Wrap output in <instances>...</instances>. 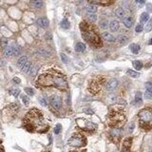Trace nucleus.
Returning a JSON list of instances; mask_svg holds the SVG:
<instances>
[{
	"label": "nucleus",
	"instance_id": "f257e3e1",
	"mask_svg": "<svg viewBox=\"0 0 152 152\" xmlns=\"http://www.w3.org/2000/svg\"><path fill=\"white\" fill-rule=\"evenodd\" d=\"M24 126L31 132H46L49 129V125L45 121L41 111L36 108L29 110L24 119Z\"/></svg>",
	"mask_w": 152,
	"mask_h": 152
},
{
	"label": "nucleus",
	"instance_id": "f03ea898",
	"mask_svg": "<svg viewBox=\"0 0 152 152\" xmlns=\"http://www.w3.org/2000/svg\"><path fill=\"white\" fill-rule=\"evenodd\" d=\"M37 85L41 86H55L59 89H67L68 83L64 75L57 70H50L42 73L37 79Z\"/></svg>",
	"mask_w": 152,
	"mask_h": 152
},
{
	"label": "nucleus",
	"instance_id": "7ed1b4c3",
	"mask_svg": "<svg viewBox=\"0 0 152 152\" xmlns=\"http://www.w3.org/2000/svg\"><path fill=\"white\" fill-rule=\"evenodd\" d=\"M108 125L112 128H122L126 122V116L121 108H112L107 116Z\"/></svg>",
	"mask_w": 152,
	"mask_h": 152
},
{
	"label": "nucleus",
	"instance_id": "20e7f679",
	"mask_svg": "<svg viewBox=\"0 0 152 152\" xmlns=\"http://www.w3.org/2000/svg\"><path fill=\"white\" fill-rule=\"evenodd\" d=\"M140 127L145 130L152 128V110L150 108H144L139 112Z\"/></svg>",
	"mask_w": 152,
	"mask_h": 152
},
{
	"label": "nucleus",
	"instance_id": "39448f33",
	"mask_svg": "<svg viewBox=\"0 0 152 152\" xmlns=\"http://www.w3.org/2000/svg\"><path fill=\"white\" fill-rule=\"evenodd\" d=\"M84 24H85L86 29H82L83 31V37H84L86 40H87V41L89 42L91 45L95 46V47H99V46H101L100 38L98 37V35H97L95 33H93V32H91V31H88V29H87V24H86V23H84Z\"/></svg>",
	"mask_w": 152,
	"mask_h": 152
},
{
	"label": "nucleus",
	"instance_id": "423d86ee",
	"mask_svg": "<svg viewBox=\"0 0 152 152\" xmlns=\"http://www.w3.org/2000/svg\"><path fill=\"white\" fill-rule=\"evenodd\" d=\"M68 144L70 146H74V147H80V146H84L86 144V139L85 137L79 133H75L71 136L70 140L68 141Z\"/></svg>",
	"mask_w": 152,
	"mask_h": 152
},
{
	"label": "nucleus",
	"instance_id": "0eeeda50",
	"mask_svg": "<svg viewBox=\"0 0 152 152\" xmlns=\"http://www.w3.org/2000/svg\"><path fill=\"white\" fill-rule=\"evenodd\" d=\"M77 125L78 127L83 130H88V131H92L96 128V125L91 123L89 121L86 119H77Z\"/></svg>",
	"mask_w": 152,
	"mask_h": 152
},
{
	"label": "nucleus",
	"instance_id": "6e6552de",
	"mask_svg": "<svg viewBox=\"0 0 152 152\" xmlns=\"http://www.w3.org/2000/svg\"><path fill=\"white\" fill-rule=\"evenodd\" d=\"M104 81H105L104 79H102V81L101 80H93V81H91L90 84H89V86H88V90L90 91L91 93H93V94H97L102 88V85H103Z\"/></svg>",
	"mask_w": 152,
	"mask_h": 152
},
{
	"label": "nucleus",
	"instance_id": "1a4fd4ad",
	"mask_svg": "<svg viewBox=\"0 0 152 152\" xmlns=\"http://www.w3.org/2000/svg\"><path fill=\"white\" fill-rule=\"evenodd\" d=\"M123 130L121 128H112L110 131H109V136L112 140L114 141L115 143H119L120 139H121V136L123 133Z\"/></svg>",
	"mask_w": 152,
	"mask_h": 152
},
{
	"label": "nucleus",
	"instance_id": "9d476101",
	"mask_svg": "<svg viewBox=\"0 0 152 152\" xmlns=\"http://www.w3.org/2000/svg\"><path fill=\"white\" fill-rule=\"evenodd\" d=\"M49 104H50V106H51V107L53 108L54 110H58V109L61 108L62 106L61 98L59 96H57V95H52L50 97V99H49Z\"/></svg>",
	"mask_w": 152,
	"mask_h": 152
},
{
	"label": "nucleus",
	"instance_id": "9b49d317",
	"mask_svg": "<svg viewBox=\"0 0 152 152\" xmlns=\"http://www.w3.org/2000/svg\"><path fill=\"white\" fill-rule=\"evenodd\" d=\"M117 86H118V81L114 78H111L107 83V89L108 91H113L114 89H116Z\"/></svg>",
	"mask_w": 152,
	"mask_h": 152
},
{
	"label": "nucleus",
	"instance_id": "f8f14e48",
	"mask_svg": "<svg viewBox=\"0 0 152 152\" xmlns=\"http://www.w3.org/2000/svg\"><path fill=\"white\" fill-rule=\"evenodd\" d=\"M131 144H132V138H127L126 140L124 141L123 151H128L130 146H131Z\"/></svg>",
	"mask_w": 152,
	"mask_h": 152
},
{
	"label": "nucleus",
	"instance_id": "ddd939ff",
	"mask_svg": "<svg viewBox=\"0 0 152 152\" xmlns=\"http://www.w3.org/2000/svg\"><path fill=\"white\" fill-rule=\"evenodd\" d=\"M102 36H103L104 39L107 42H114L116 40L115 37L113 36L111 33H107V32H104V33H102Z\"/></svg>",
	"mask_w": 152,
	"mask_h": 152
},
{
	"label": "nucleus",
	"instance_id": "4468645a",
	"mask_svg": "<svg viewBox=\"0 0 152 152\" xmlns=\"http://www.w3.org/2000/svg\"><path fill=\"white\" fill-rule=\"evenodd\" d=\"M37 23L38 25L41 27V28H47L49 26V20L46 18V17H41L37 20Z\"/></svg>",
	"mask_w": 152,
	"mask_h": 152
},
{
	"label": "nucleus",
	"instance_id": "2eb2a0df",
	"mask_svg": "<svg viewBox=\"0 0 152 152\" xmlns=\"http://www.w3.org/2000/svg\"><path fill=\"white\" fill-rule=\"evenodd\" d=\"M123 22H124V25H125L127 28H131V26L133 25V19H132V17L130 16L125 17Z\"/></svg>",
	"mask_w": 152,
	"mask_h": 152
},
{
	"label": "nucleus",
	"instance_id": "dca6fc26",
	"mask_svg": "<svg viewBox=\"0 0 152 152\" xmlns=\"http://www.w3.org/2000/svg\"><path fill=\"white\" fill-rule=\"evenodd\" d=\"M109 28H110L111 32H117L119 29V22L116 20L111 21L109 24Z\"/></svg>",
	"mask_w": 152,
	"mask_h": 152
},
{
	"label": "nucleus",
	"instance_id": "f3484780",
	"mask_svg": "<svg viewBox=\"0 0 152 152\" xmlns=\"http://www.w3.org/2000/svg\"><path fill=\"white\" fill-rule=\"evenodd\" d=\"M31 4L33 7L37 9H40L43 7V0H32L31 1Z\"/></svg>",
	"mask_w": 152,
	"mask_h": 152
},
{
	"label": "nucleus",
	"instance_id": "a211bd4d",
	"mask_svg": "<svg viewBox=\"0 0 152 152\" xmlns=\"http://www.w3.org/2000/svg\"><path fill=\"white\" fill-rule=\"evenodd\" d=\"M115 14L118 18H124L125 15H126V12H125V10H124V9L118 8L115 11Z\"/></svg>",
	"mask_w": 152,
	"mask_h": 152
},
{
	"label": "nucleus",
	"instance_id": "6ab92c4d",
	"mask_svg": "<svg viewBox=\"0 0 152 152\" xmlns=\"http://www.w3.org/2000/svg\"><path fill=\"white\" fill-rule=\"evenodd\" d=\"M117 41L119 42L121 45H126L128 41V38L126 36V35H120V36H118V38H117Z\"/></svg>",
	"mask_w": 152,
	"mask_h": 152
},
{
	"label": "nucleus",
	"instance_id": "aec40b11",
	"mask_svg": "<svg viewBox=\"0 0 152 152\" xmlns=\"http://www.w3.org/2000/svg\"><path fill=\"white\" fill-rule=\"evenodd\" d=\"M28 61H29V60H28V57H26V56H22V57L19 58V60H18V62H17V65H18V67L21 69V68L24 66L25 64H26Z\"/></svg>",
	"mask_w": 152,
	"mask_h": 152
},
{
	"label": "nucleus",
	"instance_id": "412c9836",
	"mask_svg": "<svg viewBox=\"0 0 152 152\" xmlns=\"http://www.w3.org/2000/svg\"><path fill=\"white\" fill-rule=\"evenodd\" d=\"M86 11L88 13H95L97 12V7L95 5H88L86 7Z\"/></svg>",
	"mask_w": 152,
	"mask_h": 152
},
{
	"label": "nucleus",
	"instance_id": "4be33fe9",
	"mask_svg": "<svg viewBox=\"0 0 152 152\" xmlns=\"http://www.w3.org/2000/svg\"><path fill=\"white\" fill-rule=\"evenodd\" d=\"M4 54L5 56H7V57L12 56V45L7 46V48L4 49Z\"/></svg>",
	"mask_w": 152,
	"mask_h": 152
},
{
	"label": "nucleus",
	"instance_id": "5701e85b",
	"mask_svg": "<svg viewBox=\"0 0 152 152\" xmlns=\"http://www.w3.org/2000/svg\"><path fill=\"white\" fill-rule=\"evenodd\" d=\"M31 68H32V63L31 62H27L26 64H25L24 66L21 68V70H23V72H25V73H29V70H31Z\"/></svg>",
	"mask_w": 152,
	"mask_h": 152
},
{
	"label": "nucleus",
	"instance_id": "b1692460",
	"mask_svg": "<svg viewBox=\"0 0 152 152\" xmlns=\"http://www.w3.org/2000/svg\"><path fill=\"white\" fill-rule=\"evenodd\" d=\"M129 49H130V50H131L133 53L137 54L140 51V46L137 45V44H131L130 47H129Z\"/></svg>",
	"mask_w": 152,
	"mask_h": 152
},
{
	"label": "nucleus",
	"instance_id": "393cba45",
	"mask_svg": "<svg viewBox=\"0 0 152 152\" xmlns=\"http://www.w3.org/2000/svg\"><path fill=\"white\" fill-rule=\"evenodd\" d=\"M75 49H76L77 52H83V51H85V49H86V46L84 45L83 43H77V44H76V47H75Z\"/></svg>",
	"mask_w": 152,
	"mask_h": 152
},
{
	"label": "nucleus",
	"instance_id": "a878e982",
	"mask_svg": "<svg viewBox=\"0 0 152 152\" xmlns=\"http://www.w3.org/2000/svg\"><path fill=\"white\" fill-rule=\"evenodd\" d=\"M143 102V99H142V93L141 92H137V94L135 96V104L136 105H141Z\"/></svg>",
	"mask_w": 152,
	"mask_h": 152
},
{
	"label": "nucleus",
	"instance_id": "bb28decb",
	"mask_svg": "<svg viewBox=\"0 0 152 152\" xmlns=\"http://www.w3.org/2000/svg\"><path fill=\"white\" fill-rule=\"evenodd\" d=\"M148 19H149L148 12H143L142 15H141V22H142V23H145V22L148 21Z\"/></svg>",
	"mask_w": 152,
	"mask_h": 152
},
{
	"label": "nucleus",
	"instance_id": "cd10ccee",
	"mask_svg": "<svg viewBox=\"0 0 152 152\" xmlns=\"http://www.w3.org/2000/svg\"><path fill=\"white\" fill-rule=\"evenodd\" d=\"M20 53V49L16 45H12V56H17Z\"/></svg>",
	"mask_w": 152,
	"mask_h": 152
},
{
	"label": "nucleus",
	"instance_id": "c85d7f7f",
	"mask_svg": "<svg viewBox=\"0 0 152 152\" xmlns=\"http://www.w3.org/2000/svg\"><path fill=\"white\" fill-rule=\"evenodd\" d=\"M128 74L130 76V77H132V78H137V77H139V76H140V74L138 73L137 71H135V70H128Z\"/></svg>",
	"mask_w": 152,
	"mask_h": 152
},
{
	"label": "nucleus",
	"instance_id": "c756f323",
	"mask_svg": "<svg viewBox=\"0 0 152 152\" xmlns=\"http://www.w3.org/2000/svg\"><path fill=\"white\" fill-rule=\"evenodd\" d=\"M133 67L135 68L136 70H142V68H143V64H142V62L136 60V61L133 62Z\"/></svg>",
	"mask_w": 152,
	"mask_h": 152
},
{
	"label": "nucleus",
	"instance_id": "7c9ffc66",
	"mask_svg": "<svg viewBox=\"0 0 152 152\" xmlns=\"http://www.w3.org/2000/svg\"><path fill=\"white\" fill-rule=\"evenodd\" d=\"M61 27L64 28V29H69L70 28V22L67 19H63L61 22Z\"/></svg>",
	"mask_w": 152,
	"mask_h": 152
},
{
	"label": "nucleus",
	"instance_id": "2f4dec72",
	"mask_svg": "<svg viewBox=\"0 0 152 152\" xmlns=\"http://www.w3.org/2000/svg\"><path fill=\"white\" fill-rule=\"evenodd\" d=\"M144 98L147 100H152V91L149 89H146L144 92Z\"/></svg>",
	"mask_w": 152,
	"mask_h": 152
},
{
	"label": "nucleus",
	"instance_id": "473e14b6",
	"mask_svg": "<svg viewBox=\"0 0 152 152\" xmlns=\"http://www.w3.org/2000/svg\"><path fill=\"white\" fill-rule=\"evenodd\" d=\"M99 25H100V27L102 29H107V26H108V22H107V20H101Z\"/></svg>",
	"mask_w": 152,
	"mask_h": 152
},
{
	"label": "nucleus",
	"instance_id": "72a5a7b5",
	"mask_svg": "<svg viewBox=\"0 0 152 152\" xmlns=\"http://www.w3.org/2000/svg\"><path fill=\"white\" fill-rule=\"evenodd\" d=\"M87 18L90 21H92V22H95V21L97 20V16H96L95 13H88L87 14Z\"/></svg>",
	"mask_w": 152,
	"mask_h": 152
},
{
	"label": "nucleus",
	"instance_id": "f704fd0d",
	"mask_svg": "<svg viewBox=\"0 0 152 152\" xmlns=\"http://www.w3.org/2000/svg\"><path fill=\"white\" fill-rule=\"evenodd\" d=\"M11 94H12L14 97H17L18 95H19V93H20V90L19 89H17V88H12V89H11Z\"/></svg>",
	"mask_w": 152,
	"mask_h": 152
},
{
	"label": "nucleus",
	"instance_id": "c9c22d12",
	"mask_svg": "<svg viewBox=\"0 0 152 152\" xmlns=\"http://www.w3.org/2000/svg\"><path fill=\"white\" fill-rule=\"evenodd\" d=\"M25 91H26V93L29 96H33L34 94V90H33V88H31V87H26L25 88Z\"/></svg>",
	"mask_w": 152,
	"mask_h": 152
},
{
	"label": "nucleus",
	"instance_id": "e433bc0d",
	"mask_svg": "<svg viewBox=\"0 0 152 152\" xmlns=\"http://www.w3.org/2000/svg\"><path fill=\"white\" fill-rule=\"evenodd\" d=\"M151 29H152V17H151V19L148 21L147 25H146V27H145V31H146V32H150Z\"/></svg>",
	"mask_w": 152,
	"mask_h": 152
},
{
	"label": "nucleus",
	"instance_id": "4c0bfd02",
	"mask_svg": "<svg viewBox=\"0 0 152 152\" xmlns=\"http://www.w3.org/2000/svg\"><path fill=\"white\" fill-rule=\"evenodd\" d=\"M134 128H135V125H134V123L129 124V125H128V133H131V132L133 131Z\"/></svg>",
	"mask_w": 152,
	"mask_h": 152
},
{
	"label": "nucleus",
	"instance_id": "58836bf2",
	"mask_svg": "<svg viewBox=\"0 0 152 152\" xmlns=\"http://www.w3.org/2000/svg\"><path fill=\"white\" fill-rule=\"evenodd\" d=\"M60 131H61V125L58 124V125H56L55 128H54V133H55V134H59Z\"/></svg>",
	"mask_w": 152,
	"mask_h": 152
},
{
	"label": "nucleus",
	"instance_id": "ea45409f",
	"mask_svg": "<svg viewBox=\"0 0 152 152\" xmlns=\"http://www.w3.org/2000/svg\"><path fill=\"white\" fill-rule=\"evenodd\" d=\"M22 101H23V103L25 104V105H28V104L29 103V99L28 96H26V95H23L22 96Z\"/></svg>",
	"mask_w": 152,
	"mask_h": 152
},
{
	"label": "nucleus",
	"instance_id": "a19ab883",
	"mask_svg": "<svg viewBox=\"0 0 152 152\" xmlns=\"http://www.w3.org/2000/svg\"><path fill=\"white\" fill-rule=\"evenodd\" d=\"M61 60L63 61V63H68V61H69V58L67 57L66 54L61 53Z\"/></svg>",
	"mask_w": 152,
	"mask_h": 152
},
{
	"label": "nucleus",
	"instance_id": "79ce46f5",
	"mask_svg": "<svg viewBox=\"0 0 152 152\" xmlns=\"http://www.w3.org/2000/svg\"><path fill=\"white\" fill-rule=\"evenodd\" d=\"M7 46H8V41H7L6 39H3V40L1 41V47L5 49L6 48H7Z\"/></svg>",
	"mask_w": 152,
	"mask_h": 152
},
{
	"label": "nucleus",
	"instance_id": "37998d69",
	"mask_svg": "<svg viewBox=\"0 0 152 152\" xmlns=\"http://www.w3.org/2000/svg\"><path fill=\"white\" fill-rule=\"evenodd\" d=\"M143 25H141V24H139V25H137V27H136V29H135V31H136V33H141L142 31H143Z\"/></svg>",
	"mask_w": 152,
	"mask_h": 152
},
{
	"label": "nucleus",
	"instance_id": "c03bdc74",
	"mask_svg": "<svg viewBox=\"0 0 152 152\" xmlns=\"http://www.w3.org/2000/svg\"><path fill=\"white\" fill-rule=\"evenodd\" d=\"M39 103L41 104L43 107H47V102H46V100L44 98H39Z\"/></svg>",
	"mask_w": 152,
	"mask_h": 152
},
{
	"label": "nucleus",
	"instance_id": "a18cd8bd",
	"mask_svg": "<svg viewBox=\"0 0 152 152\" xmlns=\"http://www.w3.org/2000/svg\"><path fill=\"white\" fill-rule=\"evenodd\" d=\"M91 2H93V3H103V2H109L111 0H90Z\"/></svg>",
	"mask_w": 152,
	"mask_h": 152
},
{
	"label": "nucleus",
	"instance_id": "49530a36",
	"mask_svg": "<svg viewBox=\"0 0 152 152\" xmlns=\"http://www.w3.org/2000/svg\"><path fill=\"white\" fill-rule=\"evenodd\" d=\"M29 73L31 74V75H34V74L36 73V69L32 66V68H31V70H29Z\"/></svg>",
	"mask_w": 152,
	"mask_h": 152
},
{
	"label": "nucleus",
	"instance_id": "de8ad7c7",
	"mask_svg": "<svg viewBox=\"0 0 152 152\" xmlns=\"http://www.w3.org/2000/svg\"><path fill=\"white\" fill-rule=\"evenodd\" d=\"M145 86H146L147 89L152 91V82H146L145 83Z\"/></svg>",
	"mask_w": 152,
	"mask_h": 152
},
{
	"label": "nucleus",
	"instance_id": "09e8293b",
	"mask_svg": "<svg viewBox=\"0 0 152 152\" xmlns=\"http://www.w3.org/2000/svg\"><path fill=\"white\" fill-rule=\"evenodd\" d=\"M13 82L14 83H16V84H20V79L18 78V77H14V78H13Z\"/></svg>",
	"mask_w": 152,
	"mask_h": 152
},
{
	"label": "nucleus",
	"instance_id": "8fccbe9b",
	"mask_svg": "<svg viewBox=\"0 0 152 152\" xmlns=\"http://www.w3.org/2000/svg\"><path fill=\"white\" fill-rule=\"evenodd\" d=\"M84 112H85V113H87V114H92V113H93V111L90 110V109H85Z\"/></svg>",
	"mask_w": 152,
	"mask_h": 152
},
{
	"label": "nucleus",
	"instance_id": "3c124183",
	"mask_svg": "<svg viewBox=\"0 0 152 152\" xmlns=\"http://www.w3.org/2000/svg\"><path fill=\"white\" fill-rule=\"evenodd\" d=\"M0 152H4V147H3V145H2L1 141H0Z\"/></svg>",
	"mask_w": 152,
	"mask_h": 152
},
{
	"label": "nucleus",
	"instance_id": "603ef678",
	"mask_svg": "<svg viewBox=\"0 0 152 152\" xmlns=\"http://www.w3.org/2000/svg\"><path fill=\"white\" fill-rule=\"evenodd\" d=\"M136 2H137V3H139V4H144V0H136Z\"/></svg>",
	"mask_w": 152,
	"mask_h": 152
},
{
	"label": "nucleus",
	"instance_id": "864d4df0",
	"mask_svg": "<svg viewBox=\"0 0 152 152\" xmlns=\"http://www.w3.org/2000/svg\"><path fill=\"white\" fill-rule=\"evenodd\" d=\"M146 6H147V8H148V12H151V11H152L151 4H147V5H146Z\"/></svg>",
	"mask_w": 152,
	"mask_h": 152
},
{
	"label": "nucleus",
	"instance_id": "5fc2aeb1",
	"mask_svg": "<svg viewBox=\"0 0 152 152\" xmlns=\"http://www.w3.org/2000/svg\"><path fill=\"white\" fill-rule=\"evenodd\" d=\"M149 44H150V45H152V39L150 40V41H149Z\"/></svg>",
	"mask_w": 152,
	"mask_h": 152
},
{
	"label": "nucleus",
	"instance_id": "6e6d98bb",
	"mask_svg": "<svg viewBox=\"0 0 152 152\" xmlns=\"http://www.w3.org/2000/svg\"><path fill=\"white\" fill-rule=\"evenodd\" d=\"M1 66H2V62L0 61V67H1Z\"/></svg>",
	"mask_w": 152,
	"mask_h": 152
},
{
	"label": "nucleus",
	"instance_id": "4d7b16f0",
	"mask_svg": "<svg viewBox=\"0 0 152 152\" xmlns=\"http://www.w3.org/2000/svg\"><path fill=\"white\" fill-rule=\"evenodd\" d=\"M82 152H85V151H82Z\"/></svg>",
	"mask_w": 152,
	"mask_h": 152
}]
</instances>
